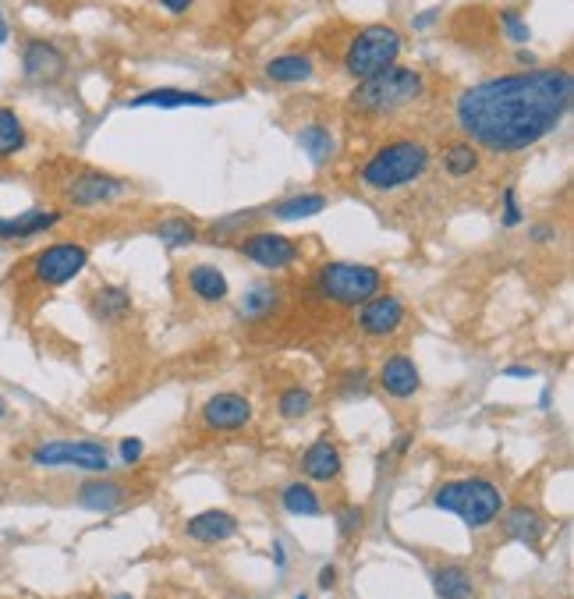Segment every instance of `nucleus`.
<instances>
[{"mask_svg":"<svg viewBox=\"0 0 574 599\" xmlns=\"http://www.w3.org/2000/svg\"><path fill=\"white\" fill-rule=\"evenodd\" d=\"M334 522H337V536H341V543H351V539H358L365 529V507H358V504L337 507Z\"/></svg>","mask_w":574,"mask_h":599,"instance_id":"nucleus-35","label":"nucleus"},{"mask_svg":"<svg viewBox=\"0 0 574 599\" xmlns=\"http://www.w3.org/2000/svg\"><path fill=\"white\" fill-rule=\"evenodd\" d=\"M344 472V454L330 436H316L302 454V479L305 483H337Z\"/></svg>","mask_w":574,"mask_h":599,"instance_id":"nucleus-16","label":"nucleus"},{"mask_svg":"<svg viewBox=\"0 0 574 599\" xmlns=\"http://www.w3.org/2000/svg\"><path fill=\"white\" fill-rule=\"evenodd\" d=\"M263 75L277 86H302V82H312L316 78V61L309 54H280L273 61H266Z\"/></svg>","mask_w":574,"mask_h":599,"instance_id":"nucleus-25","label":"nucleus"},{"mask_svg":"<svg viewBox=\"0 0 574 599\" xmlns=\"http://www.w3.org/2000/svg\"><path fill=\"white\" fill-rule=\"evenodd\" d=\"M64 220L61 210H25L15 217H4L0 213V242H32L39 234L54 231Z\"/></svg>","mask_w":574,"mask_h":599,"instance_id":"nucleus-18","label":"nucleus"},{"mask_svg":"<svg viewBox=\"0 0 574 599\" xmlns=\"http://www.w3.org/2000/svg\"><path fill=\"white\" fill-rule=\"evenodd\" d=\"M185 536L192 543H202V546H217V543H227V539L238 536V518L224 507H210V511H199L192 514L185 522Z\"/></svg>","mask_w":574,"mask_h":599,"instance_id":"nucleus-17","label":"nucleus"},{"mask_svg":"<svg viewBox=\"0 0 574 599\" xmlns=\"http://www.w3.org/2000/svg\"><path fill=\"white\" fill-rule=\"evenodd\" d=\"M259 220V210H238V213H227V217H217L210 224V238L213 242H238L241 234H249V227Z\"/></svg>","mask_w":574,"mask_h":599,"instance_id":"nucleus-33","label":"nucleus"},{"mask_svg":"<svg viewBox=\"0 0 574 599\" xmlns=\"http://www.w3.org/2000/svg\"><path fill=\"white\" fill-rule=\"evenodd\" d=\"M440 164H443V171L450 174V178H472L475 171L482 167V153H479V146H472L468 139H461V142H450L447 149H443V156H440Z\"/></svg>","mask_w":574,"mask_h":599,"instance_id":"nucleus-30","label":"nucleus"},{"mask_svg":"<svg viewBox=\"0 0 574 599\" xmlns=\"http://www.w3.org/2000/svg\"><path fill=\"white\" fill-rule=\"evenodd\" d=\"M89 266V245L75 242V238H61V242L39 249L29 263L32 281L39 288H64Z\"/></svg>","mask_w":574,"mask_h":599,"instance_id":"nucleus-7","label":"nucleus"},{"mask_svg":"<svg viewBox=\"0 0 574 599\" xmlns=\"http://www.w3.org/2000/svg\"><path fill=\"white\" fill-rule=\"evenodd\" d=\"M156 4H160L163 11H171V15H185L195 0H156Z\"/></svg>","mask_w":574,"mask_h":599,"instance_id":"nucleus-45","label":"nucleus"},{"mask_svg":"<svg viewBox=\"0 0 574 599\" xmlns=\"http://www.w3.org/2000/svg\"><path fill=\"white\" fill-rule=\"evenodd\" d=\"M114 599H135V596H132V592H117Z\"/></svg>","mask_w":574,"mask_h":599,"instance_id":"nucleus-51","label":"nucleus"},{"mask_svg":"<svg viewBox=\"0 0 574 599\" xmlns=\"http://www.w3.org/2000/svg\"><path fill=\"white\" fill-rule=\"evenodd\" d=\"M234 252L266 273H284L302 259V245L280 231H249L234 242Z\"/></svg>","mask_w":574,"mask_h":599,"instance_id":"nucleus-8","label":"nucleus"},{"mask_svg":"<svg viewBox=\"0 0 574 599\" xmlns=\"http://www.w3.org/2000/svg\"><path fill=\"white\" fill-rule=\"evenodd\" d=\"M373 394V376H369V369H344L341 376H337V397H344V401H358V397H369Z\"/></svg>","mask_w":574,"mask_h":599,"instance_id":"nucleus-34","label":"nucleus"},{"mask_svg":"<svg viewBox=\"0 0 574 599\" xmlns=\"http://www.w3.org/2000/svg\"><path fill=\"white\" fill-rule=\"evenodd\" d=\"M252 419H256V408L238 390H220V394L206 397L199 408V422L210 433H238V429L252 426Z\"/></svg>","mask_w":574,"mask_h":599,"instance_id":"nucleus-11","label":"nucleus"},{"mask_svg":"<svg viewBox=\"0 0 574 599\" xmlns=\"http://www.w3.org/2000/svg\"><path fill=\"white\" fill-rule=\"evenodd\" d=\"M514 57H518L521 68H539V61H536V54H532V50H521L518 47V54H514Z\"/></svg>","mask_w":574,"mask_h":599,"instance_id":"nucleus-47","label":"nucleus"},{"mask_svg":"<svg viewBox=\"0 0 574 599\" xmlns=\"http://www.w3.org/2000/svg\"><path fill=\"white\" fill-rule=\"evenodd\" d=\"M280 298L284 295H280V288L273 281H252L238 298V319H245V323H263V319H270L273 312H277Z\"/></svg>","mask_w":574,"mask_h":599,"instance_id":"nucleus-24","label":"nucleus"},{"mask_svg":"<svg viewBox=\"0 0 574 599\" xmlns=\"http://www.w3.org/2000/svg\"><path fill=\"white\" fill-rule=\"evenodd\" d=\"M89 309H93V316L100 319L103 327H121L135 309L132 291H128L125 284H100V288L89 295Z\"/></svg>","mask_w":574,"mask_h":599,"instance_id":"nucleus-20","label":"nucleus"},{"mask_svg":"<svg viewBox=\"0 0 574 599\" xmlns=\"http://www.w3.org/2000/svg\"><path fill=\"white\" fill-rule=\"evenodd\" d=\"M128 192V181L117 178L107 171H78L75 178L64 185V199L75 210H96V206H107L114 199Z\"/></svg>","mask_w":574,"mask_h":599,"instance_id":"nucleus-12","label":"nucleus"},{"mask_svg":"<svg viewBox=\"0 0 574 599\" xmlns=\"http://www.w3.org/2000/svg\"><path fill=\"white\" fill-rule=\"evenodd\" d=\"M337 582H341V568H337V564H323V568L316 571V585L323 592H334Z\"/></svg>","mask_w":574,"mask_h":599,"instance_id":"nucleus-40","label":"nucleus"},{"mask_svg":"<svg viewBox=\"0 0 574 599\" xmlns=\"http://www.w3.org/2000/svg\"><path fill=\"white\" fill-rule=\"evenodd\" d=\"M553 405V387H543V394H539V408H550Z\"/></svg>","mask_w":574,"mask_h":599,"instance_id":"nucleus-48","label":"nucleus"},{"mask_svg":"<svg viewBox=\"0 0 574 599\" xmlns=\"http://www.w3.org/2000/svg\"><path fill=\"white\" fill-rule=\"evenodd\" d=\"M36 468H78V472H110V451L100 440H43L29 451Z\"/></svg>","mask_w":574,"mask_h":599,"instance_id":"nucleus-6","label":"nucleus"},{"mask_svg":"<svg viewBox=\"0 0 574 599\" xmlns=\"http://www.w3.org/2000/svg\"><path fill=\"white\" fill-rule=\"evenodd\" d=\"M500 25H504L507 39H511L514 47H525L528 39H532V29H528V22L521 18L518 8H504V11H500Z\"/></svg>","mask_w":574,"mask_h":599,"instance_id":"nucleus-37","label":"nucleus"},{"mask_svg":"<svg viewBox=\"0 0 574 599\" xmlns=\"http://www.w3.org/2000/svg\"><path fill=\"white\" fill-rule=\"evenodd\" d=\"M199 234L202 231L188 217H163L160 224L153 227V238L163 245V249H171V252L192 249V245L199 242Z\"/></svg>","mask_w":574,"mask_h":599,"instance_id":"nucleus-29","label":"nucleus"},{"mask_svg":"<svg viewBox=\"0 0 574 599\" xmlns=\"http://www.w3.org/2000/svg\"><path fill=\"white\" fill-rule=\"evenodd\" d=\"M433 592L436 599H479V582H475L472 568L447 561L433 568Z\"/></svg>","mask_w":574,"mask_h":599,"instance_id":"nucleus-21","label":"nucleus"},{"mask_svg":"<svg viewBox=\"0 0 574 599\" xmlns=\"http://www.w3.org/2000/svg\"><path fill=\"white\" fill-rule=\"evenodd\" d=\"M8 419V401H4V394H0V422Z\"/></svg>","mask_w":574,"mask_h":599,"instance_id":"nucleus-50","label":"nucleus"},{"mask_svg":"<svg viewBox=\"0 0 574 599\" xmlns=\"http://www.w3.org/2000/svg\"><path fill=\"white\" fill-rule=\"evenodd\" d=\"M220 100L206 93H195V89H149V93L128 96L125 107L142 110V107H156V110H181V107H217Z\"/></svg>","mask_w":574,"mask_h":599,"instance_id":"nucleus-22","label":"nucleus"},{"mask_svg":"<svg viewBox=\"0 0 574 599\" xmlns=\"http://www.w3.org/2000/svg\"><path fill=\"white\" fill-rule=\"evenodd\" d=\"M376 383H380L383 394L394 397V401H412V397H419V390H422V373L408 351H390V355L380 362Z\"/></svg>","mask_w":574,"mask_h":599,"instance_id":"nucleus-14","label":"nucleus"},{"mask_svg":"<svg viewBox=\"0 0 574 599\" xmlns=\"http://www.w3.org/2000/svg\"><path fill=\"white\" fill-rule=\"evenodd\" d=\"M312 288L323 302L358 309L383 291V270L373 263H355V259H330L312 273Z\"/></svg>","mask_w":574,"mask_h":599,"instance_id":"nucleus-4","label":"nucleus"},{"mask_svg":"<svg viewBox=\"0 0 574 599\" xmlns=\"http://www.w3.org/2000/svg\"><path fill=\"white\" fill-rule=\"evenodd\" d=\"M295 599H309V596H305V592H298V596Z\"/></svg>","mask_w":574,"mask_h":599,"instance_id":"nucleus-52","label":"nucleus"},{"mask_svg":"<svg viewBox=\"0 0 574 599\" xmlns=\"http://www.w3.org/2000/svg\"><path fill=\"white\" fill-rule=\"evenodd\" d=\"M312 405H316V394H312V387H305V383H291V387H284L277 397V412L280 419L287 422L305 419V415L312 412Z\"/></svg>","mask_w":574,"mask_h":599,"instance_id":"nucleus-32","label":"nucleus"},{"mask_svg":"<svg viewBox=\"0 0 574 599\" xmlns=\"http://www.w3.org/2000/svg\"><path fill=\"white\" fill-rule=\"evenodd\" d=\"M461 479H450V483H440L433 493V507L436 511H447V514H458L461 511Z\"/></svg>","mask_w":574,"mask_h":599,"instance_id":"nucleus-38","label":"nucleus"},{"mask_svg":"<svg viewBox=\"0 0 574 599\" xmlns=\"http://www.w3.org/2000/svg\"><path fill=\"white\" fill-rule=\"evenodd\" d=\"M504 376L507 380H536V366H525V362H511V366H504Z\"/></svg>","mask_w":574,"mask_h":599,"instance_id":"nucleus-42","label":"nucleus"},{"mask_svg":"<svg viewBox=\"0 0 574 599\" xmlns=\"http://www.w3.org/2000/svg\"><path fill=\"white\" fill-rule=\"evenodd\" d=\"M504 536L514 539V543H521L525 550L543 553V536H546L543 514H539L536 507H528V504L511 507V511L504 514Z\"/></svg>","mask_w":574,"mask_h":599,"instance_id":"nucleus-19","label":"nucleus"},{"mask_svg":"<svg viewBox=\"0 0 574 599\" xmlns=\"http://www.w3.org/2000/svg\"><path fill=\"white\" fill-rule=\"evenodd\" d=\"M500 224L507 231L525 224V206H521V195H518V185H507L504 195H500Z\"/></svg>","mask_w":574,"mask_h":599,"instance_id":"nucleus-36","label":"nucleus"},{"mask_svg":"<svg viewBox=\"0 0 574 599\" xmlns=\"http://www.w3.org/2000/svg\"><path fill=\"white\" fill-rule=\"evenodd\" d=\"M11 39V25L4 22V15H0V47H4V43H8Z\"/></svg>","mask_w":574,"mask_h":599,"instance_id":"nucleus-49","label":"nucleus"},{"mask_svg":"<svg viewBox=\"0 0 574 599\" xmlns=\"http://www.w3.org/2000/svg\"><path fill=\"white\" fill-rule=\"evenodd\" d=\"M404 319H408V305H404L401 295L394 291H380L373 295L369 302H362L355 309V323L369 341H387L394 337L397 330L404 327Z\"/></svg>","mask_w":574,"mask_h":599,"instance_id":"nucleus-10","label":"nucleus"},{"mask_svg":"<svg viewBox=\"0 0 574 599\" xmlns=\"http://www.w3.org/2000/svg\"><path fill=\"white\" fill-rule=\"evenodd\" d=\"M330 206L323 192H295V195H284L277 203L270 206V217L280 220V224H295V220H312Z\"/></svg>","mask_w":574,"mask_h":599,"instance_id":"nucleus-26","label":"nucleus"},{"mask_svg":"<svg viewBox=\"0 0 574 599\" xmlns=\"http://www.w3.org/2000/svg\"><path fill=\"white\" fill-rule=\"evenodd\" d=\"M528 242L532 245H553L557 242V227L553 224H532L528 227Z\"/></svg>","mask_w":574,"mask_h":599,"instance_id":"nucleus-41","label":"nucleus"},{"mask_svg":"<svg viewBox=\"0 0 574 599\" xmlns=\"http://www.w3.org/2000/svg\"><path fill=\"white\" fill-rule=\"evenodd\" d=\"M422 96H426V75L419 68L394 64L383 75L355 82V89L348 96V110L358 117L383 121V117H394L401 110H412L415 103H422Z\"/></svg>","mask_w":574,"mask_h":599,"instance_id":"nucleus-2","label":"nucleus"},{"mask_svg":"<svg viewBox=\"0 0 574 599\" xmlns=\"http://www.w3.org/2000/svg\"><path fill=\"white\" fill-rule=\"evenodd\" d=\"M132 500V490L125 483H117L110 475H93L86 483L75 490V504L82 511H93V514H114Z\"/></svg>","mask_w":574,"mask_h":599,"instance_id":"nucleus-15","label":"nucleus"},{"mask_svg":"<svg viewBox=\"0 0 574 599\" xmlns=\"http://www.w3.org/2000/svg\"><path fill=\"white\" fill-rule=\"evenodd\" d=\"M280 507H284V514H291V518H319V514H326V504L323 497H319V490L312 483H305V479H295V483H287L284 490H280Z\"/></svg>","mask_w":574,"mask_h":599,"instance_id":"nucleus-28","label":"nucleus"},{"mask_svg":"<svg viewBox=\"0 0 574 599\" xmlns=\"http://www.w3.org/2000/svg\"><path fill=\"white\" fill-rule=\"evenodd\" d=\"M461 511L458 518L465 522V529L479 532L486 525H493L500 514L507 511V497L497 483H489L486 475H472V479H461Z\"/></svg>","mask_w":574,"mask_h":599,"instance_id":"nucleus-9","label":"nucleus"},{"mask_svg":"<svg viewBox=\"0 0 574 599\" xmlns=\"http://www.w3.org/2000/svg\"><path fill=\"white\" fill-rule=\"evenodd\" d=\"M29 146V132H25V121L11 107H0V160L22 153Z\"/></svg>","mask_w":574,"mask_h":599,"instance_id":"nucleus-31","label":"nucleus"},{"mask_svg":"<svg viewBox=\"0 0 574 599\" xmlns=\"http://www.w3.org/2000/svg\"><path fill=\"white\" fill-rule=\"evenodd\" d=\"M401 50H404V36L394 25H365L344 47L341 68L351 82H365V78L383 75L387 68H394Z\"/></svg>","mask_w":574,"mask_h":599,"instance_id":"nucleus-5","label":"nucleus"},{"mask_svg":"<svg viewBox=\"0 0 574 599\" xmlns=\"http://www.w3.org/2000/svg\"><path fill=\"white\" fill-rule=\"evenodd\" d=\"M185 281H188V291H192L202 305H220V302H227V295H231L227 273L213 263H195L192 270L185 273Z\"/></svg>","mask_w":574,"mask_h":599,"instance_id":"nucleus-23","label":"nucleus"},{"mask_svg":"<svg viewBox=\"0 0 574 599\" xmlns=\"http://www.w3.org/2000/svg\"><path fill=\"white\" fill-rule=\"evenodd\" d=\"M412 444H415V433H401L394 440V447H390V454H394V458H404V454L412 451Z\"/></svg>","mask_w":574,"mask_h":599,"instance_id":"nucleus-44","label":"nucleus"},{"mask_svg":"<svg viewBox=\"0 0 574 599\" xmlns=\"http://www.w3.org/2000/svg\"><path fill=\"white\" fill-rule=\"evenodd\" d=\"M436 22V8H429V11H422V15H415V29H429V25Z\"/></svg>","mask_w":574,"mask_h":599,"instance_id":"nucleus-46","label":"nucleus"},{"mask_svg":"<svg viewBox=\"0 0 574 599\" xmlns=\"http://www.w3.org/2000/svg\"><path fill=\"white\" fill-rule=\"evenodd\" d=\"M298 146H302V153L309 156L316 171L330 167V164H334V156H337L334 128L319 125V121H312V125H302V132H298Z\"/></svg>","mask_w":574,"mask_h":599,"instance_id":"nucleus-27","label":"nucleus"},{"mask_svg":"<svg viewBox=\"0 0 574 599\" xmlns=\"http://www.w3.org/2000/svg\"><path fill=\"white\" fill-rule=\"evenodd\" d=\"M64 71H68V57L57 43L50 39H29L22 47V75L32 86H50V82H61Z\"/></svg>","mask_w":574,"mask_h":599,"instance_id":"nucleus-13","label":"nucleus"},{"mask_svg":"<svg viewBox=\"0 0 574 599\" xmlns=\"http://www.w3.org/2000/svg\"><path fill=\"white\" fill-rule=\"evenodd\" d=\"M117 458L125 468H135L142 458H146V440L142 436H125V440H117Z\"/></svg>","mask_w":574,"mask_h":599,"instance_id":"nucleus-39","label":"nucleus"},{"mask_svg":"<svg viewBox=\"0 0 574 599\" xmlns=\"http://www.w3.org/2000/svg\"><path fill=\"white\" fill-rule=\"evenodd\" d=\"M574 103L567 68H521L475 82L454 100V121L472 146L489 153H525L550 139Z\"/></svg>","mask_w":574,"mask_h":599,"instance_id":"nucleus-1","label":"nucleus"},{"mask_svg":"<svg viewBox=\"0 0 574 599\" xmlns=\"http://www.w3.org/2000/svg\"><path fill=\"white\" fill-rule=\"evenodd\" d=\"M270 553H273V564H277V571H287V546H284V539H273V546H270Z\"/></svg>","mask_w":574,"mask_h":599,"instance_id":"nucleus-43","label":"nucleus"},{"mask_svg":"<svg viewBox=\"0 0 574 599\" xmlns=\"http://www.w3.org/2000/svg\"><path fill=\"white\" fill-rule=\"evenodd\" d=\"M429 164H433V149L422 139H390L369 153V160L358 171V181L369 192L387 195L404 185H415L429 171Z\"/></svg>","mask_w":574,"mask_h":599,"instance_id":"nucleus-3","label":"nucleus"}]
</instances>
